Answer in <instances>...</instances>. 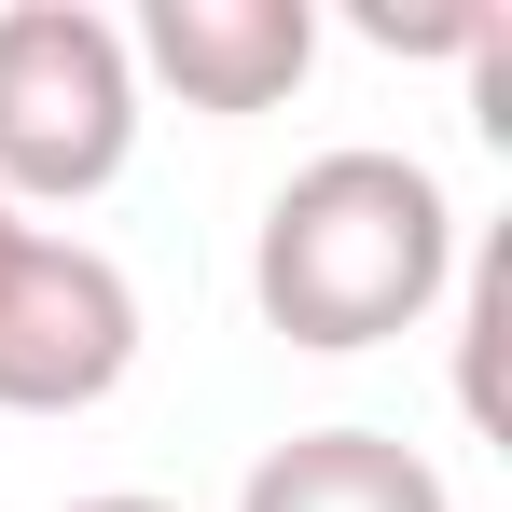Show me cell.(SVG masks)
Wrapping results in <instances>:
<instances>
[{"instance_id": "1", "label": "cell", "mask_w": 512, "mask_h": 512, "mask_svg": "<svg viewBox=\"0 0 512 512\" xmlns=\"http://www.w3.org/2000/svg\"><path fill=\"white\" fill-rule=\"evenodd\" d=\"M443 291H457V208H443V180L416 153H374V139L291 167L277 208H263V236H250L263 333L319 346V360L416 333Z\"/></svg>"}, {"instance_id": "2", "label": "cell", "mask_w": 512, "mask_h": 512, "mask_svg": "<svg viewBox=\"0 0 512 512\" xmlns=\"http://www.w3.org/2000/svg\"><path fill=\"white\" fill-rule=\"evenodd\" d=\"M139 153V56L84 0H0V208H84Z\"/></svg>"}, {"instance_id": "3", "label": "cell", "mask_w": 512, "mask_h": 512, "mask_svg": "<svg viewBox=\"0 0 512 512\" xmlns=\"http://www.w3.org/2000/svg\"><path fill=\"white\" fill-rule=\"evenodd\" d=\"M139 360V291L84 236H14L0 263V416H97Z\"/></svg>"}, {"instance_id": "4", "label": "cell", "mask_w": 512, "mask_h": 512, "mask_svg": "<svg viewBox=\"0 0 512 512\" xmlns=\"http://www.w3.org/2000/svg\"><path fill=\"white\" fill-rule=\"evenodd\" d=\"M125 56L180 84V111H277L319 70V14L305 0H139Z\"/></svg>"}, {"instance_id": "5", "label": "cell", "mask_w": 512, "mask_h": 512, "mask_svg": "<svg viewBox=\"0 0 512 512\" xmlns=\"http://www.w3.org/2000/svg\"><path fill=\"white\" fill-rule=\"evenodd\" d=\"M236 512H457V499H443V471H429L416 443H388V429H291L236 485Z\"/></svg>"}, {"instance_id": "6", "label": "cell", "mask_w": 512, "mask_h": 512, "mask_svg": "<svg viewBox=\"0 0 512 512\" xmlns=\"http://www.w3.org/2000/svg\"><path fill=\"white\" fill-rule=\"evenodd\" d=\"M499 28H512L499 0H360V42H388V56H457V70H471Z\"/></svg>"}, {"instance_id": "7", "label": "cell", "mask_w": 512, "mask_h": 512, "mask_svg": "<svg viewBox=\"0 0 512 512\" xmlns=\"http://www.w3.org/2000/svg\"><path fill=\"white\" fill-rule=\"evenodd\" d=\"M499 333H512V250L471 263V333H457V402L499 429Z\"/></svg>"}, {"instance_id": "8", "label": "cell", "mask_w": 512, "mask_h": 512, "mask_svg": "<svg viewBox=\"0 0 512 512\" xmlns=\"http://www.w3.org/2000/svg\"><path fill=\"white\" fill-rule=\"evenodd\" d=\"M70 512H167V499H70Z\"/></svg>"}, {"instance_id": "9", "label": "cell", "mask_w": 512, "mask_h": 512, "mask_svg": "<svg viewBox=\"0 0 512 512\" xmlns=\"http://www.w3.org/2000/svg\"><path fill=\"white\" fill-rule=\"evenodd\" d=\"M14 236H28V222H14V208H0V263H14Z\"/></svg>"}]
</instances>
